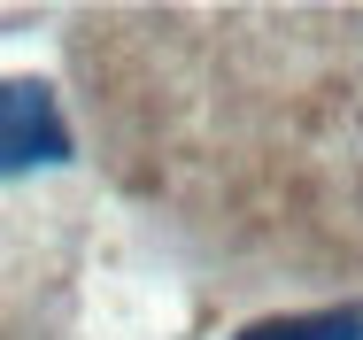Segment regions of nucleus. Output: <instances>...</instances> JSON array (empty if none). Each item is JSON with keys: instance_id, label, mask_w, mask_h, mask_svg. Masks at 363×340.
<instances>
[{"instance_id": "f03ea898", "label": "nucleus", "mask_w": 363, "mask_h": 340, "mask_svg": "<svg viewBox=\"0 0 363 340\" xmlns=\"http://www.w3.org/2000/svg\"><path fill=\"white\" fill-rule=\"evenodd\" d=\"M240 340H363V302H340V309H301V317H263Z\"/></svg>"}, {"instance_id": "f257e3e1", "label": "nucleus", "mask_w": 363, "mask_h": 340, "mask_svg": "<svg viewBox=\"0 0 363 340\" xmlns=\"http://www.w3.org/2000/svg\"><path fill=\"white\" fill-rule=\"evenodd\" d=\"M47 163H70L62 101H55L39 77H0V178L47 170Z\"/></svg>"}]
</instances>
